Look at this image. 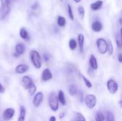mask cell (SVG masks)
Instances as JSON below:
<instances>
[{
    "label": "cell",
    "instance_id": "1",
    "mask_svg": "<svg viewBox=\"0 0 122 121\" xmlns=\"http://www.w3.org/2000/svg\"><path fill=\"white\" fill-rule=\"evenodd\" d=\"M29 56H30L31 61L32 64L34 65V66L36 69L41 68V67L42 66V60H41L39 53L36 50H32V51H31Z\"/></svg>",
    "mask_w": 122,
    "mask_h": 121
},
{
    "label": "cell",
    "instance_id": "2",
    "mask_svg": "<svg viewBox=\"0 0 122 121\" xmlns=\"http://www.w3.org/2000/svg\"><path fill=\"white\" fill-rule=\"evenodd\" d=\"M59 98H58V96H56V94L54 92H51L50 93L49 96V98H48V103H49V106L50 107V108L56 112L58 111L59 109Z\"/></svg>",
    "mask_w": 122,
    "mask_h": 121
},
{
    "label": "cell",
    "instance_id": "3",
    "mask_svg": "<svg viewBox=\"0 0 122 121\" xmlns=\"http://www.w3.org/2000/svg\"><path fill=\"white\" fill-rule=\"evenodd\" d=\"M96 44L97 49L101 54H105L108 51V42L104 38H99L97 40Z\"/></svg>",
    "mask_w": 122,
    "mask_h": 121
},
{
    "label": "cell",
    "instance_id": "4",
    "mask_svg": "<svg viewBox=\"0 0 122 121\" xmlns=\"http://www.w3.org/2000/svg\"><path fill=\"white\" fill-rule=\"evenodd\" d=\"M1 19H4L10 11V0H1Z\"/></svg>",
    "mask_w": 122,
    "mask_h": 121
},
{
    "label": "cell",
    "instance_id": "5",
    "mask_svg": "<svg viewBox=\"0 0 122 121\" xmlns=\"http://www.w3.org/2000/svg\"><path fill=\"white\" fill-rule=\"evenodd\" d=\"M84 102L88 108L93 109L97 105V97L93 94H89L85 97Z\"/></svg>",
    "mask_w": 122,
    "mask_h": 121
},
{
    "label": "cell",
    "instance_id": "6",
    "mask_svg": "<svg viewBox=\"0 0 122 121\" xmlns=\"http://www.w3.org/2000/svg\"><path fill=\"white\" fill-rule=\"evenodd\" d=\"M107 87L109 92L112 94L117 93L119 90V85L117 83V81H114V79L108 80V81L107 83Z\"/></svg>",
    "mask_w": 122,
    "mask_h": 121
},
{
    "label": "cell",
    "instance_id": "7",
    "mask_svg": "<svg viewBox=\"0 0 122 121\" xmlns=\"http://www.w3.org/2000/svg\"><path fill=\"white\" fill-rule=\"evenodd\" d=\"M14 113H15V111L14 108H6L4 113H3V118L4 120H5L6 121H10L14 115Z\"/></svg>",
    "mask_w": 122,
    "mask_h": 121
},
{
    "label": "cell",
    "instance_id": "8",
    "mask_svg": "<svg viewBox=\"0 0 122 121\" xmlns=\"http://www.w3.org/2000/svg\"><path fill=\"white\" fill-rule=\"evenodd\" d=\"M43 98H44V95L41 92H38L34 96V100H33V104L36 108H38L41 105V103L43 101Z\"/></svg>",
    "mask_w": 122,
    "mask_h": 121
},
{
    "label": "cell",
    "instance_id": "9",
    "mask_svg": "<svg viewBox=\"0 0 122 121\" xmlns=\"http://www.w3.org/2000/svg\"><path fill=\"white\" fill-rule=\"evenodd\" d=\"M33 81L32 79L27 76H25L22 78L21 79V84L22 86L25 88V89H29L30 88V86L33 84Z\"/></svg>",
    "mask_w": 122,
    "mask_h": 121
},
{
    "label": "cell",
    "instance_id": "10",
    "mask_svg": "<svg viewBox=\"0 0 122 121\" xmlns=\"http://www.w3.org/2000/svg\"><path fill=\"white\" fill-rule=\"evenodd\" d=\"M53 76L51 71L49 68H45L41 73V80L43 81H48L52 78Z\"/></svg>",
    "mask_w": 122,
    "mask_h": 121
},
{
    "label": "cell",
    "instance_id": "11",
    "mask_svg": "<svg viewBox=\"0 0 122 121\" xmlns=\"http://www.w3.org/2000/svg\"><path fill=\"white\" fill-rule=\"evenodd\" d=\"M89 66L92 70H97L98 69V62L97 58L94 54H92L89 58Z\"/></svg>",
    "mask_w": 122,
    "mask_h": 121
},
{
    "label": "cell",
    "instance_id": "12",
    "mask_svg": "<svg viewBox=\"0 0 122 121\" xmlns=\"http://www.w3.org/2000/svg\"><path fill=\"white\" fill-rule=\"evenodd\" d=\"M29 69V66L26 64H19L15 68V72L18 74H23L26 73Z\"/></svg>",
    "mask_w": 122,
    "mask_h": 121
},
{
    "label": "cell",
    "instance_id": "13",
    "mask_svg": "<svg viewBox=\"0 0 122 121\" xmlns=\"http://www.w3.org/2000/svg\"><path fill=\"white\" fill-rule=\"evenodd\" d=\"M92 29L94 32H100L103 29V24L99 21H96L92 24Z\"/></svg>",
    "mask_w": 122,
    "mask_h": 121
},
{
    "label": "cell",
    "instance_id": "14",
    "mask_svg": "<svg viewBox=\"0 0 122 121\" xmlns=\"http://www.w3.org/2000/svg\"><path fill=\"white\" fill-rule=\"evenodd\" d=\"M78 39V44H79V48L80 53H83L84 51V41H85V37L82 34H79L77 37Z\"/></svg>",
    "mask_w": 122,
    "mask_h": 121
},
{
    "label": "cell",
    "instance_id": "15",
    "mask_svg": "<svg viewBox=\"0 0 122 121\" xmlns=\"http://www.w3.org/2000/svg\"><path fill=\"white\" fill-rule=\"evenodd\" d=\"M103 4H104L103 1H102V0H97V1L91 4L90 8L93 11H98V10H99V9H102V7L103 6Z\"/></svg>",
    "mask_w": 122,
    "mask_h": 121
},
{
    "label": "cell",
    "instance_id": "16",
    "mask_svg": "<svg viewBox=\"0 0 122 121\" xmlns=\"http://www.w3.org/2000/svg\"><path fill=\"white\" fill-rule=\"evenodd\" d=\"M25 49H26V48H25L24 44H22V43H18V44L16 45V46H15V52L17 53L19 56L24 53Z\"/></svg>",
    "mask_w": 122,
    "mask_h": 121
},
{
    "label": "cell",
    "instance_id": "17",
    "mask_svg": "<svg viewBox=\"0 0 122 121\" xmlns=\"http://www.w3.org/2000/svg\"><path fill=\"white\" fill-rule=\"evenodd\" d=\"M19 36L20 37L24 39V40H29V33L28 31H26V29L25 28H21L20 29V31H19Z\"/></svg>",
    "mask_w": 122,
    "mask_h": 121
},
{
    "label": "cell",
    "instance_id": "18",
    "mask_svg": "<svg viewBox=\"0 0 122 121\" xmlns=\"http://www.w3.org/2000/svg\"><path fill=\"white\" fill-rule=\"evenodd\" d=\"M58 98H59V103L63 105V106H65L66 102V98H65V96H64V92L60 90L59 91V93H58Z\"/></svg>",
    "mask_w": 122,
    "mask_h": 121
},
{
    "label": "cell",
    "instance_id": "19",
    "mask_svg": "<svg viewBox=\"0 0 122 121\" xmlns=\"http://www.w3.org/2000/svg\"><path fill=\"white\" fill-rule=\"evenodd\" d=\"M66 19L62 16H59L57 18V24L60 27H64L66 25Z\"/></svg>",
    "mask_w": 122,
    "mask_h": 121
},
{
    "label": "cell",
    "instance_id": "20",
    "mask_svg": "<svg viewBox=\"0 0 122 121\" xmlns=\"http://www.w3.org/2000/svg\"><path fill=\"white\" fill-rule=\"evenodd\" d=\"M25 116H26V109L24 106H21L20 107V114H19L18 121H24L25 119Z\"/></svg>",
    "mask_w": 122,
    "mask_h": 121
},
{
    "label": "cell",
    "instance_id": "21",
    "mask_svg": "<svg viewBox=\"0 0 122 121\" xmlns=\"http://www.w3.org/2000/svg\"><path fill=\"white\" fill-rule=\"evenodd\" d=\"M69 93L71 96H74L77 93V88L75 85H70L69 87Z\"/></svg>",
    "mask_w": 122,
    "mask_h": 121
},
{
    "label": "cell",
    "instance_id": "22",
    "mask_svg": "<svg viewBox=\"0 0 122 121\" xmlns=\"http://www.w3.org/2000/svg\"><path fill=\"white\" fill-rule=\"evenodd\" d=\"M74 119L75 121H86L84 115H82L81 113L79 112L74 113Z\"/></svg>",
    "mask_w": 122,
    "mask_h": 121
},
{
    "label": "cell",
    "instance_id": "23",
    "mask_svg": "<svg viewBox=\"0 0 122 121\" xmlns=\"http://www.w3.org/2000/svg\"><path fill=\"white\" fill-rule=\"evenodd\" d=\"M69 48L71 50V51H74L76 48V46H77V43H76V41L74 39H71L69 40Z\"/></svg>",
    "mask_w": 122,
    "mask_h": 121
},
{
    "label": "cell",
    "instance_id": "24",
    "mask_svg": "<svg viewBox=\"0 0 122 121\" xmlns=\"http://www.w3.org/2000/svg\"><path fill=\"white\" fill-rule=\"evenodd\" d=\"M106 121H115V118L114 114L111 111H107L106 112Z\"/></svg>",
    "mask_w": 122,
    "mask_h": 121
},
{
    "label": "cell",
    "instance_id": "25",
    "mask_svg": "<svg viewBox=\"0 0 122 121\" xmlns=\"http://www.w3.org/2000/svg\"><path fill=\"white\" fill-rule=\"evenodd\" d=\"M116 44L119 48H122V38L120 34H117L116 35Z\"/></svg>",
    "mask_w": 122,
    "mask_h": 121
},
{
    "label": "cell",
    "instance_id": "26",
    "mask_svg": "<svg viewBox=\"0 0 122 121\" xmlns=\"http://www.w3.org/2000/svg\"><path fill=\"white\" fill-rule=\"evenodd\" d=\"M105 116L101 113V112H98L97 113L96 116H95V121H105Z\"/></svg>",
    "mask_w": 122,
    "mask_h": 121
},
{
    "label": "cell",
    "instance_id": "27",
    "mask_svg": "<svg viewBox=\"0 0 122 121\" xmlns=\"http://www.w3.org/2000/svg\"><path fill=\"white\" fill-rule=\"evenodd\" d=\"M77 10H78V13H79V15L80 16V17L81 19H84V17L85 16V9H84V8L82 6H79Z\"/></svg>",
    "mask_w": 122,
    "mask_h": 121
},
{
    "label": "cell",
    "instance_id": "28",
    "mask_svg": "<svg viewBox=\"0 0 122 121\" xmlns=\"http://www.w3.org/2000/svg\"><path fill=\"white\" fill-rule=\"evenodd\" d=\"M67 10H68V14H69V19L73 21L74 19V14H73L71 6L70 4L67 5Z\"/></svg>",
    "mask_w": 122,
    "mask_h": 121
},
{
    "label": "cell",
    "instance_id": "29",
    "mask_svg": "<svg viewBox=\"0 0 122 121\" xmlns=\"http://www.w3.org/2000/svg\"><path fill=\"white\" fill-rule=\"evenodd\" d=\"M82 79H83V81H84V83H85V85H86V86L87 88H92V83L91 81H90L88 78H86L84 75H82Z\"/></svg>",
    "mask_w": 122,
    "mask_h": 121
},
{
    "label": "cell",
    "instance_id": "30",
    "mask_svg": "<svg viewBox=\"0 0 122 121\" xmlns=\"http://www.w3.org/2000/svg\"><path fill=\"white\" fill-rule=\"evenodd\" d=\"M28 90H29V95L31 96H34V95L35 94V93H36V87L35 84L33 83V84L30 86V88H29Z\"/></svg>",
    "mask_w": 122,
    "mask_h": 121
},
{
    "label": "cell",
    "instance_id": "31",
    "mask_svg": "<svg viewBox=\"0 0 122 121\" xmlns=\"http://www.w3.org/2000/svg\"><path fill=\"white\" fill-rule=\"evenodd\" d=\"M108 52L109 55H112L114 53V46L111 41H108Z\"/></svg>",
    "mask_w": 122,
    "mask_h": 121
},
{
    "label": "cell",
    "instance_id": "32",
    "mask_svg": "<svg viewBox=\"0 0 122 121\" xmlns=\"http://www.w3.org/2000/svg\"><path fill=\"white\" fill-rule=\"evenodd\" d=\"M43 59L45 62H49V60H50V56L48 53H44L43 54Z\"/></svg>",
    "mask_w": 122,
    "mask_h": 121
},
{
    "label": "cell",
    "instance_id": "33",
    "mask_svg": "<svg viewBox=\"0 0 122 121\" xmlns=\"http://www.w3.org/2000/svg\"><path fill=\"white\" fill-rule=\"evenodd\" d=\"M39 2L36 1H35L32 5H31V9H33V10H36V9H37L39 8Z\"/></svg>",
    "mask_w": 122,
    "mask_h": 121
},
{
    "label": "cell",
    "instance_id": "34",
    "mask_svg": "<svg viewBox=\"0 0 122 121\" xmlns=\"http://www.w3.org/2000/svg\"><path fill=\"white\" fill-rule=\"evenodd\" d=\"M118 61L119 63H122V53H119V55H118Z\"/></svg>",
    "mask_w": 122,
    "mask_h": 121
},
{
    "label": "cell",
    "instance_id": "35",
    "mask_svg": "<svg viewBox=\"0 0 122 121\" xmlns=\"http://www.w3.org/2000/svg\"><path fill=\"white\" fill-rule=\"evenodd\" d=\"M5 91V88H4V87L0 83V93H3Z\"/></svg>",
    "mask_w": 122,
    "mask_h": 121
},
{
    "label": "cell",
    "instance_id": "36",
    "mask_svg": "<svg viewBox=\"0 0 122 121\" xmlns=\"http://www.w3.org/2000/svg\"><path fill=\"white\" fill-rule=\"evenodd\" d=\"M65 113H64V112H61V113H59V119H62V118H64V117H65Z\"/></svg>",
    "mask_w": 122,
    "mask_h": 121
},
{
    "label": "cell",
    "instance_id": "37",
    "mask_svg": "<svg viewBox=\"0 0 122 121\" xmlns=\"http://www.w3.org/2000/svg\"><path fill=\"white\" fill-rule=\"evenodd\" d=\"M79 101H80V102L81 103V102H83L84 101V96H83V93H80V94H79Z\"/></svg>",
    "mask_w": 122,
    "mask_h": 121
},
{
    "label": "cell",
    "instance_id": "38",
    "mask_svg": "<svg viewBox=\"0 0 122 121\" xmlns=\"http://www.w3.org/2000/svg\"><path fill=\"white\" fill-rule=\"evenodd\" d=\"M49 121H56V117H55V116H51Z\"/></svg>",
    "mask_w": 122,
    "mask_h": 121
},
{
    "label": "cell",
    "instance_id": "39",
    "mask_svg": "<svg viewBox=\"0 0 122 121\" xmlns=\"http://www.w3.org/2000/svg\"><path fill=\"white\" fill-rule=\"evenodd\" d=\"M13 56H14V57H16H16H18V56H19V54H18L17 53H16V52H14V53H13Z\"/></svg>",
    "mask_w": 122,
    "mask_h": 121
},
{
    "label": "cell",
    "instance_id": "40",
    "mask_svg": "<svg viewBox=\"0 0 122 121\" xmlns=\"http://www.w3.org/2000/svg\"><path fill=\"white\" fill-rule=\"evenodd\" d=\"M119 106H120V108H122V100H120L119 101Z\"/></svg>",
    "mask_w": 122,
    "mask_h": 121
},
{
    "label": "cell",
    "instance_id": "41",
    "mask_svg": "<svg viewBox=\"0 0 122 121\" xmlns=\"http://www.w3.org/2000/svg\"><path fill=\"white\" fill-rule=\"evenodd\" d=\"M74 1H75L76 3H79V2H80V1H81V0H74Z\"/></svg>",
    "mask_w": 122,
    "mask_h": 121
},
{
    "label": "cell",
    "instance_id": "42",
    "mask_svg": "<svg viewBox=\"0 0 122 121\" xmlns=\"http://www.w3.org/2000/svg\"><path fill=\"white\" fill-rule=\"evenodd\" d=\"M119 22H120V24L122 25V18H120V19H119Z\"/></svg>",
    "mask_w": 122,
    "mask_h": 121
},
{
    "label": "cell",
    "instance_id": "43",
    "mask_svg": "<svg viewBox=\"0 0 122 121\" xmlns=\"http://www.w3.org/2000/svg\"><path fill=\"white\" fill-rule=\"evenodd\" d=\"M119 34H120V35H121V36H122V28L121 29V30H120V33Z\"/></svg>",
    "mask_w": 122,
    "mask_h": 121
},
{
    "label": "cell",
    "instance_id": "44",
    "mask_svg": "<svg viewBox=\"0 0 122 121\" xmlns=\"http://www.w3.org/2000/svg\"><path fill=\"white\" fill-rule=\"evenodd\" d=\"M1 9L0 8V12H1Z\"/></svg>",
    "mask_w": 122,
    "mask_h": 121
},
{
    "label": "cell",
    "instance_id": "45",
    "mask_svg": "<svg viewBox=\"0 0 122 121\" xmlns=\"http://www.w3.org/2000/svg\"><path fill=\"white\" fill-rule=\"evenodd\" d=\"M60 1H63V0H60Z\"/></svg>",
    "mask_w": 122,
    "mask_h": 121
}]
</instances>
